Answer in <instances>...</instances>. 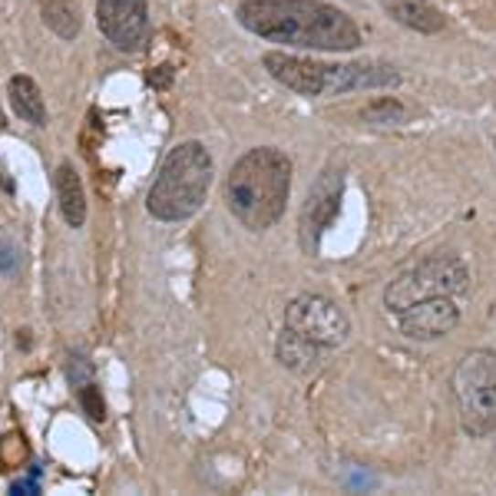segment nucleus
I'll return each instance as SVG.
<instances>
[{
	"label": "nucleus",
	"mask_w": 496,
	"mask_h": 496,
	"mask_svg": "<svg viewBox=\"0 0 496 496\" xmlns=\"http://www.w3.org/2000/svg\"><path fill=\"white\" fill-rule=\"evenodd\" d=\"M236 20L248 34L295 50L351 53L364 44L361 26L322 0H242Z\"/></svg>",
	"instance_id": "nucleus-1"
},
{
	"label": "nucleus",
	"mask_w": 496,
	"mask_h": 496,
	"mask_svg": "<svg viewBox=\"0 0 496 496\" xmlns=\"http://www.w3.org/2000/svg\"><path fill=\"white\" fill-rule=\"evenodd\" d=\"M261 67L269 70V77L275 83H281L285 90L298 96H328V63L308 60V57H295V53L271 50L261 57Z\"/></svg>",
	"instance_id": "nucleus-9"
},
{
	"label": "nucleus",
	"mask_w": 496,
	"mask_h": 496,
	"mask_svg": "<svg viewBox=\"0 0 496 496\" xmlns=\"http://www.w3.org/2000/svg\"><path fill=\"white\" fill-rule=\"evenodd\" d=\"M4 126H7V116H4V106H0V130H4Z\"/></svg>",
	"instance_id": "nucleus-22"
},
{
	"label": "nucleus",
	"mask_w": 496,
	"mask_h": 496,
	"mask_svg": "<svg viewBox=\"0 0 496 496\" xmlns=\"http://www.w3.org/2000/svg\"><path fill=\"white\" fill-rule=\"evenodd\" d=\"M470 291V269L463 265L460 255H427L417 265L404 269L391 285L384 288V308L391 314H401L427 298H457Z\"/></svg>",
	"instance_id": "nucleus-4"
},
{
	"label": "nucleus",
	"mask_w": 496,
	"mask_h": 496,
	"mask_svg": "<svg viewBox=\"0 0 496 496\" xmlns=\"http://www.w3.org/2000/svg\"><path fill=\"white\" fill-rule=\"evenodd\" d=\"M96 26L116 50H142V44L149 40L146 0H96Z\"/></svg>",
	"instance_id": "nucleus-8"
},
{
	"label": "nucleus",
	"mask_w": 496,
	"mask_h": 496,
	"mask_svg": "<svg viewBox=\"0 0 496 496\" xmlns=\"http://www.w3.org/2000/svg\"><path fill=\"white\" fill-rule=\"evenodd\" d=\"M361 120L381 122V126H387V122H404L407 120V106H404L397 96H375L371 103H364Z\"/></svg>",
	"instance_id": "nucleus-17"
},
{
	"label": "nucleus",
	"mask_w": 496,
	"mask_h": 496,
	"mask_svg": "<svg viewBox=\"0 0 496 496\" xmlns=\"http://www.w3.org/2000/svg\"><path fill=\"white\" fill-rule=\"evenodd\" d=\"M7 96L14 113L20 116L30 126H47V106L44 96H40V87H37L30 77H10L7 83Z\"/></svg>",
	"instance_id": "nucleus-15"
},
{
	"label": "nucleus",
	"mask_w": 496,
	"mask_h": 496,
	"mask_svg": "<svg viewBox=\"0 0 496 496\" xmlns=\"http://www.w3.org/2000/svg\"><path fill=\"white\" fill-rule=\"evenodd\" d=\"M285 328L328 351L338 348L341 341L351 334V322L348 314H344V308L334 298L318 295V291H308V295H298L288 301Z\"/></svg>",
	"instance_id": "nucleus-6"
},
{
	"label": "nucleus",
	"mask_w": 496,
	"mask_h": 496,
	"mask_svg": "<svg viewBox=\"0 0 496 496\" xmlns=\"http://www.w3.org/2000/svg\"><path fill=\"white\" fill-rule=\"evenodd\" d=\"M341 195H344V173L341 169H324L318 175V183L311 185L305 199V209H301V248L308 255H318L322 248V236L331 228V222L338 218L341 212Z\"/></svg>",
	"instance_id": "nucleus-7"
},
{
	"label": "nucleus",
	"mask_w": 496,
	"mask_h": 496,
	"mask_svg": "<svg viewBox=\"0 0 496 496\" xmlns=\"http://www.w3.org/2000/svg\"><path fill=\"white\" fill-rule=\"evenodd\" d=\"M212 185V156L202 142L189 140L165 156L156 183L146 195V209L159 222H185L202 209Z\"/></svg>",
	"instance_id": "nucleus-3"
},
{
	"label": "nucleus",
	"mask_w": 496,
	"mask_h": 496,
	"mask_svg": "<svg viewBox=\"0 0 496 496\" xmlns=\"http://www.w3.org/2000/svg\"><path fill=\"white\" fill-rule=\"evenodd\" d=\"M453 397L460 407L463 434L483 440L496 430V351L477 348L463 354L453 371Z\"/></svg>",
	"instance_id": "nucleus-5"
},
{
	"label": "nucleus",
	"mask_w": 496,
	"mask_h": 496,
	"mask_svg": "<svg viewBox=\"0 0 496 496\" xmlns=\"http://www.w3.org/2000/svg\"><path fill=\"white\" fill-rule=\"evenodd\" d=\"M17 344L24 351H30V331H17Z\"/></svg>",
	"instance_id": "nucleus-21"
},
{
	"label": "nucleus",
	"mask_w": 496,
	"mask_h": 496,
	"mask_svg": "<svg viewBox=\"0 0 496 496\" xmlns=\"http://www.w3.org/2000/svg\"><path fill=\"white\" fill-rule=\"evenodd\" d=\"M53 183H57V199H60L63 222L70 228H79L87 222V192H83V183H79L73 163H60Z\"/></svg>",
	"instance_id": "nucleus-14"
},
{
	"label": "nucleus",
	"mask_w": 496,
	"mask_h": 496,
	"mask_svg": "<svg viewBox=\"0 0 496 496\" xmlns=\"http://www.w3.org/2000/svg\"><path fill=\"white\" fill-rule=\"evenodd\" d=\"M401 73L381 63H328V96L354 93V90L397 87Z\"/></svg>",
	"instance_id": "nucleus-11"
},
{
	"label": "nucleus",
	"mask_w": 496,
	"mask_h": 496,
	"mask_svg": "<svg viewBox=\"0 0 496 496\" xmlns=\"http://www.w3.org/2000/svg\"><path fill=\"white\" fill-rule=\"evenodd\" d=\"M79 407H83V414H87L93 424H103L106 420V401H103V394H100V387H96L93 381H87L83 387H79Z\"/></svg>",
	"instance_id": "nucleus-19"
},
{
	"label": "nucleus",
	"mask_w": 496,
	"mask_h": 496,
	"mask_svg": "<svg viewBox=\"0 0 496 496\" xmlns=\"http://www.w3.org/2000/svg\"><path fill=\"white\" fill-rule=\"evenodd\" d=\"M275 357L281 361V367L295 371V375H311V371H318V367L324 364L328 348L301 338V334H295V331L281 328L279 341H275Z\"/></svg>",
	"instance_id": "nucleus-13"
},
{
	"label": "nucleus",
	"mask_w": 496,
	"mask_h": 496,
	"mask_svg": "<svg viewBox=\"0 0 496 496\" xmlns=\"http://www.w3.org/2000/svg\"><path fill=\"white\" fill-rule=\"evenodd\" d=\"M291 159L275 146L248 149L226 179V206L248 232H265L285 216Z\"/></svg>",
	"instance_id": "nucleus-2"
},
{
	"label": "nucleus",
	"mask_w": 496,
	"mask_h": 496,
	"mask_svg": "<svg viewBox=\"0 0 496 496\" xmlns=\"http://www.w3.org/2000/svg\"><path fill=\"white\" fill-rule=\"evenodd\" d=\"M44 24L63 40H73L79 34V10L73 0H47L44 4Z\"/></svg>",
	"instance_id": "nucleus-16"
},
{
	"label": "nucleus",
	"mask_w": 496,
	"mask_h": 496,
	"mask_svg": "<svg viewBox=\"0 0 496 496\" xmlns=\"http://www.w3.org/2000/svg\"><path fill=\"white\" fill-rule=\"evenodd\" d=\"M173 77H175V70L173 67H156V70H149V77H146V83L153 90H165L169 83H173Z\"/></svg>",
	"instance_id": "nucleus-20"
},
{
	"label": "nucleus",
	"mask_w": 496,
	"mask_h": 496,
	"mask_svg": "<svg viewBox=\"0 0 496 496\" xmlns=\"http://www.w3.org/2000/svg\"><path fill=\"white\" fill-rule=\"evenodd\" d=\"M384 10H387L391 20H397L401 26H407V30L424 34V37L440 34L447 26L444 10L434 7L430 0H384Z\"/></svg>",
	"instance_id": "nucleus-12"
},
{
	"label": "nucleus",
	"mask_w": 496,
	"mask_h": 496,
	"mask_svg": "<svg viewBox=\"0 0 496 496\" xmlns=\"http://www.w3.org/2000/svg\"><path fill=\"white\" fill-rule=\"evenodd\" d=\"M30 457V447H26L24 434H7L4 437V444H0V463H4V470H17L20 463H26Z\"/></svg>",
	"instance_id": "nucleus-18"
},
{
	"label": "nucleus",
	"mask_w": 496,
	"mask_h": 496,
	"mask_svg": "<svg viewBox=\"0 0 496 496\" xmlns=\"http://www.w3.org/2000/svg\"><path fill=\"white\" fill-rule=\"evenodd\" d=\"M401 322V334L410 341H437L450 334L457 324H460V308L457 301L447 295L440 298H427V301H417L414 308L397 314Z\"/></svg>",
	"instance_id": "nucleus-10"
}]
</instances>
